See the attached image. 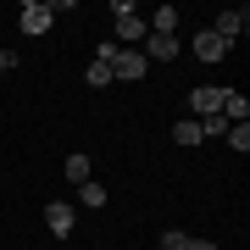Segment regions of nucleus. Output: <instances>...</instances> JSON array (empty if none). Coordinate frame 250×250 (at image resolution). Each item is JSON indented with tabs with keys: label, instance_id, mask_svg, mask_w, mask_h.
<instances>
[{
	"label": "nucleus",
	"instance_id": "nucleus-1",
	"mask_svg": "<svg viewBox=\"0 0 250 250\" xmlns=\"http://www.w3.org/2000/svg\"><path fill=\"white\" fill-rule=\"evenodd\" d=\"M111 17H117V45H123V50L134 45V39H145V17L134 11V0H117Z\"/></svg>",
	"mask_w": 250,
	"mask_h": 250
},
{
	"label": "nucleus",
	"instance_id": "nucleus-2",
	"mask_svg": "<svg viewBox=\"0 0 250 250\" xmlns=\"http://www.w3.org/2000/svg\"><path fill=\"white\" fill-rule=\"evenodd\" d=\"M50 22H56L50 0H28V6L17 11V28H22V34H50Z\"/></svg>",
	"mask_w": 250,
	"mask_h": 250
},
{
	"label": "nucleus",
	"instance_id": "nucleus-3",
	"mask_svg": "<svg viewBox=\"0 0 250 250\" xmlns=\"http://www.w3.org/2000/svg\"><path fill=\"white\" fill-rule=\"evenodd\" d=\"M145 72H150V62H145V50H123L117 45V56H111V78H145Z\"/></svg>",
	"mask_w": 250,
	"mask_h": 250
},
{
	"label": "nucleus",
	"instance_id": "nucleus-4",
	"mask_svg": "<svg viewBox=\"0 0 250 250\" xmlns=\"http://www.w3.org/2000/svg\"><path fill=\"white\" fill-rule=\"evenodd\" d=\"M245 28H250V11H245V6H233V11H223V17H217L211 34L223 39V45H233V39H245Z\"/></svg>",
	"mask_w": 250,
	"mask_h": 250
},
{
	"label": "nucleus",
	"instance_id": "nucleus-5",
	"mask_svg": "<svg viewBox=\"0 0 250 250\" xmlns=\"http://www.w3.org/2000/svg\"><path fill=\"white\" fill-rule=\"evenodd\" d=\"M72 223H78V211H72L67 200H50V206H45V228L56 233V239H62V233H72Z\"/></svg>",
	"mask_w": 250,
	"mask_h": 250
},
{
	"label": "nucleus",
	"instance_id": "nucleus-6",
	"mask_svg": "<svg viewBox=\"0 0 250 250\" xmlns=\"http://www.w3.org/2000/svg\"><path fill=\"white\" fill-rule=\"evenodd\" d=\"M189 106H195V123H200V117H211L217 106H223V89H217V83H200V89L189 95Z\"/></svg>",
	"mask_w": 250,
	"mask_h": 250
},
{
	"label": "nucleus",
	"instance_id": "nucleus-7",
	"mask_svg": "<svg viewBox=\"0 0 250 250\" xmlns=\"http://www.w3.org/2000/svg\"><path fill=\"white\" fill-rule=\"evenodd\" d=\"M217 111L228 117V128H233V123H250V100H245L239 89H223V106H217Z\"/></svg>",
	"mask_w": 250,
	"mask_h": 250
},
{
	"label": "nucleus",
	"instance_id": "nucleus-8",
	"mask_svg": "<svg viewBox=\"0 0 250 250\" xmlns=\"http://www.w3.org/2000/svg\"><path fill=\"white\" fill-rule=\"evenodd\" d=\"M62 172H67V184H89V172H95V161L83 156V150H72V156L62 161Z\"/></svg>",
	"mask_w": 250,
	"mask_h": 250
},
{
	"label": "nucleus",
	"instance_id": "nucleus-9",
	"mask_svg": "<svg viewBox=\"0 0 250 250\" xmlns=\"http://www.w3.org/2000/svg\"><path fill=\"white\" fill-rule=\"evenodd\" d=\"M195 56H200V62H223V56H228V45L211 34V28H206V34H195Z\"/></svg>",
	"mask_w": 250,
	"mask_h": 250
},
{
	"label": "nucleus",
	"instance_id": "nucleus-10",
	"mask_svg": "<svg viewBox=\"0 0 250 250\" xmlns=\"http://www.w3.org/2000/svg\"><path fill=\"white\" fill-rule=\"evenodd\" d=\"M184 45L172 34H150V50H145V62H172V56H178Z\"/></svg>",
	"mask_w": 250,
	"mask_h": 250
},
{
	"label": "nucleus",
	"instance_id": "nucleus-11",
	"mask_svg": "<svg viewBox=\"0 0 250 250\" xmlns=\"http://www.w3.org/2000/svg\"><path fill=\"white\" fill-rule=\"evenodd\" d=\"M206 134H200V123H195V117H184V123H172V145H184V150H189V145H200Z\"/></svg>",
	"mask_w": 250,
	"mask_h": 250
},
{
	"label": "nucleus",
	"instance_id": "nucleus-12",
	"mask_svg": "<svg viewBox=\"0 0 250 250\" xmlns=\"http://www.w3.org/2000/svg\"><path fill=\"white\" fill-rule=\"evenodd\" d=\"M150 34H172V39H178V6H161L150 17Z\"/></svg>",
	"mask_w": 250,
	"mask_h": 250
},
{
	"label": "nucleus",
	"instance_id": "nucleus-13",
	"mask_svg": "<svg viewBox=\"0 0 250 250\" xmlns=\"http://www.w3.org/2000/svg\"><path fill=\"white\" fill-rule=\"evenodd\" d=\"M83 83H89V89H106V83H111V67H106V62H89V72H83Z\"/></svg>",
	"mask_w": 250,
	"mask_h": 250
},
{
	"label": "nucleus",
	"instance_id": "nucleus-14",
	"mask_svg": "<svg viewBox=\"0 0 250 250\" xmlns=\"http://www.w3.org/2000/svg\"><path fill=\"white\" fill-rule=\"evenodd\" d=\"M228 150H239V156L250 150V123H233L228 128Z\"/></svg>",
	"mask_w": 250,
	"mask_h": 250
},
{
	"label": "nucleus",
	"instance_id": "nucleus-15",
	"mask_svg": "<svg viewBox=\"0 0 250 250\" xmlns=\"http://www.w3.org/2000/svg\"><path fill=\"white\" fill-rule=\"evenodd\" d=\"M78 200H83V206H106V184H95V178L78 184Z\"/></svg>",
	"mask_w": 250,
	"mask_h": 250
},
{
	"label": "nucleus",
	"instance_id": "nucleus-16",
	"mask_svg": "<svg viewBox=\"0 0 250 250\" xmlns=\"http://www.w3.org/2000/svg\"><path fill=\"white\" fill-rule=\"evenodd\" d=\"M200 134H228V117H223V111H211V117H200Z\"/></svg>",
	"mask_w": 250,
	"mask_h": 250
},
{
	"label": "nucleus",
	"instance_id": "nucleus-17",
	"mask_svg": "<svg viewBox=\"0 0 250 250\" xmlns=\"http://www.w3.org/2000/svg\"><path fill=\"white\" fill-rule=\"evenodd\" d=\"M184 245H189L184 228H167V233H161V250H184Z\"/></svg>",
	"mask_w": 250,
	"mask_h": 250
},
{
	"label": "nucleus",
	"instance_id": "nucleus-18",
	"mask_svg": "<svg viewBox=\"0 0 250 250\" xmlns=\"http://www.w3.org/2000/svg\"><path fill=\"white\" fill-rule=\"evenodd\" d=\"M11 67H17V50H0V78H6Z\"/></svg>",
	"mask_w": 250,
	"mask_h": 250
},
{
	"label": "nucleus",
	"instance_id": "nucleus-19",
	"mask_svg": "<svg viewBox=\"0 0 250 250\" xmlns=\"http://www.w3.org/2000/svg\"><path fill=\"white\" fill-rule=\"evenodd\" d=\"M184 250H217V245H211V239H189Z\"/></svg>",
	"mask_w": 250,
	"mask_h": 250
}]
</instances>
